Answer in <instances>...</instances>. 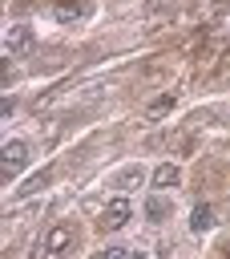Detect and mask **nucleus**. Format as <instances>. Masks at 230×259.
I'll use <instances>...</instances> for the list:
<instances>
[{
    "label": "nucleus",
    "mask_w": 230,
    "mask_h": 259,
    "mask_svg": "<svg viewBox=\"0 0 230 259\" xmlns=\"http://www.w3.org/2000/svg\"><path fill=\"white\" fill-rule=\"evenodd\" d=\"M73 243V227H48V235H44V243H40V259H56L65 247Z\"/></svg>",
    "instance_id": "1"
},
{
    "label": "nucleus",
    "mask_w": 230,
    "mask_h": 259,
    "mask_svg": "<svg viewBox=\"0 0 230 259\" xmlns=\"http://www.w3.org/2000/svg\"><path fill=\"white\" fill-rule=\"evenodd\" d=\"M28 49H32V28L28 24H12L4 32V53L12 57V53H28Z\"/></svg>",
    "instance_id": "2"
},
{
    "label": "nucleus",
    "mask_w": 230,
    "mask_h": 259,
    "mask_svg": "<svg viewBox=\"0 0 230 259\" xmlns=\"http://www.w3.org/2000/svg\"><path fill=\"white\" fill-rule=\"evenodd\" d=\"M24 162H28V146L24 142H4V170L12 174V170H24Z\"/></svg>",
    "instance_id": "3"
},
{
    "label": "nucleus",
    "mask_w": 230,
    "mask_h": 259,
    "mask_svg": "<svg viewBox=\"0 0 230 259\" xmlns=\"http://www.w3.org/2000/svg\"><path fill=\"white\" fill-rule=\"evenodd\" d=\"M178 182H182V170H178L174 162H161V166L153 170V186H157V190H165V186H178Z\"/></svg>",
    "instance_id": "4"
},
{
    "label": "nucleus",
    "mask_w": 230,
    "mask_h": 259,
    "mask_svg": "<svg viewBox=\"0 0 230 259\" xmlns=\"http://www.w3.org/2000/svg\"><path fill=\"white\" fill-rule=\"evenodd\" d=\"M125 219H129V198H113L105 210V227H125Z\"/></svg>",
    "instance_id": "5"
},
{
    "label": "nucleus",
    "mask_w": 230,
    "mask_h": 259,
    "mask_svg": "<svg viewBox=\"0 0 230 259\" xmlns=\"http://www.w3.org/2000/svg\"><path fill=\"white\" fill-rule=\"evenodd\" d=\"M190 227H194V231H210V227H214V210H210L206 202H198L194 214H190Z\"/></svg>",
    "instance_id": "6"
},
{
    "label": "nucleus",
    "mask_w": 230,
    "mask_h": 259,
    "mask_svg": "<svg viewBox=\"0 0 230 259\" xmlns=\"http://www.w3.org/2000/svg\"><path fill=\"white\" fill-rule=\"evenodd\" d=\"M174 101H178V93H161V97L149 105V117H153V121H157V117H165V113L174 109Z\"/></svg>",
    "instance_id": "7"
},
{
    "label": "nucleus",
    "mask_w": 230,
    "mask_h": 259,
    "mask_svg": "<svg viewBox=\"0 0 230 259\" xmlns=\"http://www.w3.org/2000/svg\"><path fill=\"white\" fill-rule=\"evenodd\" d=\"M145 214H149L153 223H161V219L169 214V202H165V198H149V202H145Z\"/></svg>",
    "instance_id": "8"
},
{
    "label": "nucleus",
    "mask_w": 230,
    "mask_h": 259,
    "mask_svg": "<svg viewBox=\"0 0 230 259\" xmlns=\"http://www.w3.org/2000/svg\"><path fill=\"white\" fill-rule=\"evenodd\" d=\"M56 16H61V20H77V16H81L77 0H56Z\"/></svg>",
    "instance_id": "9"
},
{
    "label": "nucleus",
    "mask_w": 230,
    "mask_h": 259,
    "mask_svg": "<svg viewBox=\"0 0 230 259\" xmlns=\"http://www.w3.org/2000/svg\"><path fill=\"white\" fill-rule=\"evenodd\" d=\"M137 182H141V170H125V174L117 178V186H121V190H129V186H137Z\"/></svg>",
    "instance_id": "10"
},
{
    "label": "nucleus",
    "mask_w": 230,
    "mask_h": 259,
    "mask_svg": "<svg viewBox=\"0 0 230 259\" xmlns=\"http://www.w3.org/2000/svg\"><path fill=\"white\" fill-rule=\"evenodd\" d=\"M97 259H129V251H125V247H105Z\"/></svg>",
    "instance_id": "11"
},
{
    "label": "nucleus",
    "mask_w": 230,
    "mask_h": 259,
    "mask_svg": "<svg viewBox=\"0 0 230 259\" xmlns=\"http://www.w3.org/2000/svg\"><path fill=\"white\" fill-rule=\"evenodd\" d=\"M129 259H149V255H145V251H141V255H129Z\"/></svg>",
    "instance_id": "12"
}]
</instances>
